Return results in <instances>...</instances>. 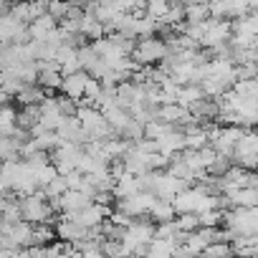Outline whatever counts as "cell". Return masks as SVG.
Here are the masks:
<instances>
[{
	"instance_id": "3957f363",
	"label": "cell",
	"mask_w": 258,
	"mask_h": 258,
	"mask_svg": "<svg viewBox=\"0 0 258 258\" xmlns=\"http://www.w3.org/2000/svg\"><path fill=\"white\" fill-rule=\"evenodd\" d=\"M165 56H167V46L160 36H147V38L135 41L132 61H137V66H152V63L162 61Z\"/></svg>"
},
{
	"instance_id": "484cf974",
	"label": "cell",
	"mask_w": 258,
	"mask_h": 258,
	"mask_svg": "<svg viewBox=\"0 0 258 258\" xmlns=\"http://www.w3.org/2000/svg\"><path fill=\"white\" fill-rule=\"evenodd\" d=\"M0 258H31L28 250H0Z\"/></svg>"
},
{
	"instance_id": "277c9868",
	"label": "cell",
	"mask_w": 258,
	"mask_h": 258,
	"mask_svg": "<svg viewBox=\"0 0 258 258\" xmlns=\"http://www.w3.org/2000/svg\"><path fill=\"white\" fill-rule=\"evenodd\" d=\"M255 160H258V137L250 129H243L240 140L233 147V162L243 170H255Z\"/></svg>"
},
{
	"instance_id": "ba28073f",
	"label": "cell",
	"mask_w": 258,
	"mask_h": 258,
	"mask_svg": "<svg viewBox=\"0 0 258 258\" xmlns=\"http://www.w3.org/2000/svg\"><path fill=\"white\" fill-rule=\"evenodd\" d=\"M53 132L58 135L61 142H71V145H79V147H84L89 142L86 135H84V129H81V124H79V119L74 114L61 116V121H58V126L53 129Z\"/></svg>"
},
{
	"instance_id": "d4e9b609",
	"label": "cell",
	"mask_w": 258,
	"mask_h": 258,
	"mask_svg": "<svg viewBox=\"0 0 258 258\" xmlns=\"http://www.w3.org/2000/svg\"><path fill=\"white\" fill-rule=\"evenodd\" d=\"M69 8H71V3L69 0H48V16L51 18H56V21H63L66 18V13H69Z\"/></svg>"
},
{
	"instance_id": "4316f807",
	"label": "cell",
	"mask_w": 258,
	"mask_h": 258,
	"mask_svg": "<svg viewBox=\"0 0 258 258\" xmlns=\"http://www.w3.org/2000/svg\"><path fill=\"white\" fill-rule=\"evenodd\" d=\"M192 3H203V6H213V3H218V0H192Z\"/></svg>"
},
{
	"instance_id": "44dd1931",
	"label": "cell",
	"mask_w": 258,
	"mask_h": 258,
	"mask_svg": "<svg viewBox=\"0 0 258 258\" xmlns=\"http://www.w3.org/2000/svg\"><path fill=\"white\" fill-rule=\"evenodd\" d=\"M175 225H177V230H182V233L198 230V228H200L198 213H177V215H175Z\"/></svg>"
},
{
	"instance_id": "7a4b0ae2",
	"label": "cell",
	"mask_w": 258,
	"mask_h": 258,
	"mask_svg": "<svg viewBox=\"0 0 258 258\" xmlns=\"http://www.w3.org/2000/svg\"><path fill=\"white\" fill-rule=\"evenodd\" d=\"M223 223L233 235H255L258 213L255 208H230L228 213H223Z\"/></svg>"
},
{
	"instance_id": "30bf717a",
	"label": "cell",
	"mask_w": 258,
	"mask_h": 258,
	"mask_svg": "<svg viewBox=\"0 0 258 258\" xmlns=\"http://www.w3.org/2000/svg\"><path fill=\"white\" fill-rule=\"evenodd\" d=\"M94 203V198L89 195V192H81V190H66L51 208L56 210H61V213H76V210H84L86 205H91Z\"/></svg>"
},
{
	"instance_id": "8992f818",
	"label": "cell",
	"mask_w": 258,
	"mask_h": 258,
	"mask_svg": "<svg viewBox=\"0 0 258 258\" xmlns=\"http://www.w3.org/2000/svg\"><path fill=\"white\" fill-rule=\"evenodd\" d=\"M28 41L26 23L16 21L8 13H0V46H21Z\"/></svg>"
},
{
	"instance_id": "6da1fadb",
	"label": "cell",
	"mask_w": 258,
	"mask_h": 258,
	"mask_svg": "<svg viewBox=\"0 0 258 258\" xmlns=\"http://www.w3.org/2000/svg\"><path fill=\"white\" fill-rule=\"evenodd\" d=\"M18 208H21V220L31 223V225H38V223H48L53 218V208L48 205V200L43 198V192H31V195H23L18 200Z\"/></svg>"
},
{
	"instance_id": "2e32d148",
	"label": "cell",
	"mask_w": 258,
	"mask_h": 258,
	"mask_svg": "<svg viewBox=\"0 0 258 258\" xmlns=\"http://www.w3.org/2000/svg\"><path fill=\"white\" fill-rule=\"evenodd\" d=\"M203 99V91H200V86L198 84H187V86H180L177 89V96H175V104H180V106H185V109H190L195 101H200Z\"/></svg>"
},
{
	"instance_id": "cb8c5ba5",
	"label": "cell",
	"mask_w": 258,
	"mask_h": 258,
	"mask_svg": "<svg viewBox=\"0 0 258 258\" xmlns=\"http://www.w3.org/2000/svg\"><path fill=\"white\" fill-rule=\"evenodd\" d=\"M198 223L200 228H218L223 223V210H203L198 213Z\"/></svg>"
},
{
	"instance_id": "9a60e30c",
	"label": "cell",
	"mask_w": 258,
	"mask_h": 258,
	"mask_svg": "<svg viewBox=\"0 0 258 258\" xmlns=\"http://www.w3.org/2000/svg\"><path fill=\"white\" fill-rule=\"evenodd\" d=\"M43 99H46V96H43V89H36V84H26V86L16 94V101H18L21 106H38Z\"/></svg>"
},
{
	"instance_id": "52a82bcc",
	"label": "cell",
	"mask_w": 258,
	"mask_h": 258,
	"mask_svg": "<svg viewBox=\"0 0 258 258\" xmlns=\"http://www.w3.org/2000/svg\"><path fill=\"white\" fill-rule=\"evenodd\" d=\"M155 200L157 198L152 192H135V195H129V198L116 200V210H121L129 218H142V215L150 213V208H152Z\"/></svg>"
},
{
	"instance_id": "5bb4252c",
	"label": "cell",
	"mask_w": 258,
	"mask_h": 258,
	"mask_svg": "<svg viewBox=\"0 0 258 258\" xmlns=\"http://www.w3.org/2000/svg\"><path fill=\"white\" fill-rule=\"evenodd\" d=\"M26 28H28V38H33V41H43V38H48L51 31L58 28V21L51 18L48 13H43V16H38L36 21H31Z\"/></svg>"
},
{
	"instance_id": "7c38bea8",
	"label": "cell",
	"mask_w": 258,
	"mask_h": 258,
	"mask_svg": "<svg viewBox=\"0 0 258 258\" xmlns=\"http://www.w3.org/2000/svg\"><path fill=\"white\" fill-rule=\"evenodd\" d=\"M157 142V152L162 155V157H175V155H180L182 150H185V137H182V129L177 132V129H170L167 135H162L160 140H155Z\"/></svg>"
},
{
	"instance_id": "603a6c76",
	"label": "cell",
	"mask_w": 258,
	"mask_h": 258,
	"mask_svg": "<svg viewBox=\"0 0 258 258\" xmlns=\"http://www.w3.org/2000/svg\"><path fill=\"white\" fill-rule=\"evenodd\" d=\"M16 220H21V208H18V200L6 198L3 213H0V223H16Z\"/></svg>"
},
{
	"instance_id": "d6986e66",
	"label": "cell",
	"mask_w": 258,
	"mask_h": 258,
	"mask_svg": "<svg viewBox=\"0 0 258 258\" xmlns=\"http://www.w3.org/2000/svg\"><path fill=\"white\" fill-rule=\"evenodd\" d=\"M53 238H56L53 225H48V223H38V225H33V233H31V245H48Z\"/></svg>"
},
{
	"instance_id": "e0dca14e",
	"label": "cell",
	"mask_w": 258,
	"mask_h": 258,
	"mask_svg": "<svg viewBox=\"0 0 258 258\" xmlns=\"http://www.w3.org/2000/svg\"><path fill=\"white\" fill-rule=\"evenodd\" d=\"M182 13H185V23H203V21L210 18L208 6H203V3H192V0L182 6Z\"/></svg>"
},
{
	"instance_id": "5b68a950",
	"label": "cell",
	"mask_w": 258,
	"mask_h": 258,
	"mask_svg": "<svg viewBox=\"0 0 258 258\" xmlns=\"http://www.w3.org/2000/svg\"><path fill=\"white\" fill-rule=\"evenodd\" d=\"M233 31H230V21H220V18H208L205 21V33L200 38V46L215 51L220 46H225L230 41Z\"/></svg>"
},
{
	"instance_id": "ffe728a7",
	"label": "cell",
	"mask_w": 258,
	"mask_h": 258,
	"mask_svg": "<svg viewBox=\"0 0 258 258\" xmlns=\"http://www.w3.org/2000/svg\"><path fill=\"white\" fill-rule=\"evenodd\" d=\"M170 3H172V0H145V18H150V21L157 23L167 13Z\"/></svg>"
},
{
	"instance_id": "8fae6325",
	"label": "cell",
	"mask_w": 258,
	"mask_h": 258,
	"mask_svg": "<svg viewBox=\"0 0 258 258\" xmlns=\"http://www.w3.org/2000/svg\"><path fill=\"white\" fill-rule=\"evenodd\" d=\"M228 210L230 208H258V187H233L223 192Z\"/></svg>"
},
{
	"instance_id": "ac0fdd59",
	"label": "cell",
	"mask_w": 258,
	"mask_h": 258,
	"mask_svg": "<svg viewBox=\"0 0 258 258\" xmlns=\"http://www.w3.org/2000/svg\"><path fill=\"white\" fill-rule=\"evenodd\" d=\"M147 215H150L152 223H167V220H175V210H172V205L165 203V200H155Z\"/></svg>"
},
{
	"instance_id": "9c48e42d",
	"label": "cell",
	"mask_w": 258,
	"mask_h": 258,
	"mask_svg": "<svg viewBox=\"0 0 258 258\" xmlns=\"http://www.w3.org/2000/svg\"><path fill=\"white\" fill-rule=\"evenodd\" d=\"M53 233H56V238H58L61 243L74 245L76 240L86 238V233H89V230H86V228H81L79 223H74L69 213H61V215H58V220H56V225H53Z\"/></svg>"
},
{
	"instance_id": "7402d4cb",
	"label": "cell",
	"mask_w": 258,
	"mask_h": 258,
	"mask_svg": "<svg viewBox=\"0 0 258 258\" xmlns=\"http://www.w3.org/2000/svg\"><path fill=\"white\" fill-rule=\"evenodd\" d=\"M200 258H230V243H210L203 248Z\"/></svg>"
},
{
	"instance_id": "4fadbf2b",
	"label": "cell",
	"mask_w": 258,
	"mask_h": 258,
	"mask_svg": "<svg viewBox=\"0 0 258 258\" xmlns=\"http://www.w3.org/2000/svg\"><path fill=\"white\" fill-rule=\"evenodd\" d=\"M86 81H89V74H86V71H76V74L63 76L58 89L63 91V96H69V99L79 101V99L84 96V86H86Z\"/></svg>"
}]
</instances>
